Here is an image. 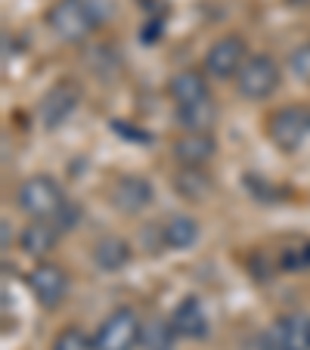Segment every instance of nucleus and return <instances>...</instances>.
<instances>
[{
  "label": "nucleus",
  "instance_id": "18",
  "mask_svg": "<svg viewBox=\"0 0 310 350\" xmlns=\"http://www.w3.org/2000/svg\"><path fill=\"white\" fill-rule=\"evenodd\" d=\"M174 341H177V329H174L171 319L155 317L143 323V338H140L143 350H174Z\"/></svg>",
  "mask_w": 310,
  "mask_h": 350
},
{
  "label": "nucleus",
  "instance_id": "4",
  "mask_svg": "<svg viewBox=\"0 0 310 350\" xmlns=\"http://www.w3.org/2000/svg\"><path fill=\"white\" fill-rule=\"evenodd\" d=\"M140 338H143V323H140L137 310L118 307L99 323L93 344L96 350H137Z\"/></svg>",
  "mask_w": 310,
  "mask_h": 350
},
{
  "label": "nucleus",
  "instance_id": "14",
  "mask_svg": "<svg viewBox=\"0 0 310 350\" xmlns=\"http://www.w3.org/2000/svg\"><path fill=\"white\" fill-rule=\"evenodd\" d=\"M162 242L171 248V252H186L198 242V220L186 217V214H171L162 226Z\"/></svg>",
  "mask_w": 310,
  "mask_h": 350
},
{
  "label": "nucleus",
  "instance_id": "16",
  "mask_svg": "<svg viewBox=\"0 0 310 350\" xmlns=\"http://www.w3.org/2000/svg\"><path fill=\"white\" fill-rule=\"evenodd\" d=\"M60 226H50L47 220H34V224L25 226V232H22V252L25 254H34V258H40V254H50L56 248V239H60Z\"/></svg>",
  "mask_w": 310,
  "mask_h": 350
},
{
  "label": "nucleus",
  "instance_id": "7",
  "mask_svg": "<svg viewBox=\"0 0 310 350\" xmlns=\"http://www.w3.org/2000/svg\"><path fill=\"white\" fill-rule=\"evenodd\" d=\"M310 133V112L301 106H285L279 112H273L270 118V137L283 152H295L304 143V137Z\"/></svg>",
  "mask_w": 310,
  "mask_h": 350
},
{
  "label": "nucleus",
  "instance_id": "20",
  "mask_svg": "<svg viewBox=\"0 0 310 350\" xmlns=\"http://www.w3.org/2000/svg\"><path fill=\"white\" fill-rule=\"evenodd\" d=\"M279 264H283V270H307L310 267V242H298V245H285L283 254H279Z\"/></svg>",
  "mask_w": 310,
  "mask_h": 350
},
{
  "label": "nucleus",
  "instance_id": "8",
  "mask_svg": "<svg viewBox=\"0 0 310 350\" xmlns=\"http://www.w3.org/2000/svg\"><path fill=\"white\" fill-rule=\"evenodd\" d=\"M28 285H31L38 304L47 307V310L60 307L68 295V276L60 264H38L28 276Z\"/></svg>",
  "mask_w": 310,
  "mask_h": 350
},
{
  "label": "nucleus",
  "instance_id": "3",
  "mask_svg": "<svg viewBox=\"0 0 310 350\" xmlns=\"http://www.w3.org/2000/svg\"><path fill=\"white\" fill-rule=\"evenodd\" d=\"M279 81H283V68L273 59L270 53H257L251 59H245L242 72L236 75V90L242 93L245 99L257 103V99H267L276 93Z\"/></svg>",
  "mask_w": 310,
  "mask_h": 350
},
{
  "label": "nucleus",
  "instance_id": "17",
  "mask_svg": "<svg viewBox=\"0 0 310 350\" xmlns=\"http://www.w3.org/2000/svg\"><path fill=\"white\" fill-rule=\"evenodd\" d=\"M168 90H171V99L177 103V106H186V103H196V99L211 96V93H208V81H205V75H198V72L174 75L171 84H168Z\"/></svg>",
  "mask_w": 310,
  "mask_h": 350
},
{
  "label": "nucleus",
  "instance_id": "22",
  "mask_svg": "<svg viewBox=\"0 0 310 350\" xmlns=\"http://www.w3.org/2000/svg\"><path fill=\"white\" fill-rule=\"evenodd\" d=\"M289 68L298 81H307L310 84V46H298L289 59Z\"/></svg>",
  "mask_w": 310,
  "mask_h": 350
},
{
  "label": "nucleus",
  "instance_id": "15",
  "mask_svg": "<svg viewBox=\"0 0 310 350\" xmlns=\"http://www.w3.org/2000/svg\"><path fill=\"white\" fill-rule=\"evenodd\" d=\"M131 245L125 242V239L118 236H106V239H99L96 248H93V260H96L99 270H106V273H118L125 270L127 264H131Z\"/></svg>",
  "mask_w": 310,
  "mask_h": 350
},
{
  "label": "nucleus",
  "instance_id": "6",
  "mask_svg": "<svg viewBox=\"0 0 310 350\" xmlns=\"http://www.w3.org/2000/svg\"><path fill=\"white\" fill-rule=\"evenodd\" d=\"M245 59H248L245 40L236 38V34H224V38H218L208 46V53H205V72L218 81H230L242 72Z\"/></svg>",
  "mask_w": 310,
  "mask_h": 350
},
{
  "label": "nucleus",
  "instance_id": "21",
  "mask_svg": "<svg viewBox=\"0 0 310 350\" xmlns=\"http://www.w3.org/2000/svg\"><path fill=\"white\" fill-rule=\"evenodd\" d=\"M53 350H96V344L81 329H62L53 341Z\"/></svg>",
  "mask_w": 310,
  "mask_h": 350
},
{
  "label": "nucleus",
  "instance_id": "10",
  "mask_svg": "<svg viewBox=\"0 0 310 350\" xmlns=\"http://www.w3.org/2000/svg\"><path fill=\"white\" fill-rule=\"evenodd\" d=\"M152 198H155L152 183L146 177H140V174H125L112 186V205L121 214H143L152 205Z\"/></svg>",
  "mask_w": 310,
  "mask_h": 350
},
{
  "label": "nucleus",
  "instance_id": "2",
  "mask_svg": "<svg viewBox=\"0 0 310 350\" xmlns=\"http://www.w3.org/2000/svg\"><path fill=\"white\" fill-rule=\"evenodd\" d=\"M16 202H19V208L31 220H50V217H56V214L66 208L68 198L62 196V186L56 183L53 177L38 174V177H28L25 183L19 186Z\"/></svg>",
  "mask_w": 310,
  "mask_h": 350
},
{
  "label": "nucleus",
  "instance_id": "13",
  "mask_svg": "<svg viewBox=\"0 0 310 350\" xmlns=\"http://www.w3.org/2000/svg\"><path fill=\"white\" fill-rule=\"evenodd\" d=\"M214 121H218V103L211 96L196 99V103H186L177 106V124L186 133H211Z\"/></svg>",
  "mask_w": 310,
  "mask_h": 350
},
{
  "label": "nucleus",
  "instance_id": "1",
  "mask_svg": "<svg viewBox=\"0 0 310 350\" xmlns=\"http://www.w3.org/2000/svg\"><path fill=\"white\" fill-rule=\"evenodd\" d=\"M112 16V3L109 0H60L50 13H47V25L66 44H78L90 31H96L103 22Z\"/></svg>",
  "mask_w": 310,
  "mask_h": 350
},
{
  "label": "nucleus",
  "instance_id": "9",
  "mask_svg": "<svg viewBox=\"0 0 310 350\" xmlns=\"http://www.w3.org/2000/svg\"><path fill=\"white\" fill-rule=\"evenodd\" d=\"M78 87L75 84H56L53 90L47 93L44 99H40V124L47 127V131H56V127H62L68 118H72V112L78 109Z\"/></svg>",
  "mask_w": 310,
  "mask_h": 350
},
{
  "label": "nucleus",
  "instance_id": "23",
  "mask_svg": "<svg viewBox=\"0 0 310 350\" xmlns=\"http://www.w3.org/2000/svg\"><path fill=\"white\" fill-rule=\"evenodd\" d=\"M3 248H10V220H3Z\"/></svg>",
  "mask_w": 310,
  "mask_h": 350
},
{
  "label": "nucleus",
  "instance_id": "19",
  "mask_svg": "<svg viewBox=\"0 0 310 350\" xmlns=\"http://www.w3.org/2000/svg\"><path fill=\"white\" fill-rule=\"evenodd\" d=\"M211 189V180L205 177L198 167H183V174H177V192L186 196L190 202H202Z\"/></svg>",
  "mask_w": 310,
  "mask_h": 350
},
{
  "label": "nucleus",
  "instance_id": "12",
  "mask_svg": "<svg viewBox=\"0 0 310 350\" xmlns=\"http://www.w3.org/2000/svg\"><path fill=\"white\" fill-rule=\"evenodd\" d=\"M218 146H214V137L211 133H186L174 143V155L183 167H202L214 159Z\"/></svg>",
  "mask_w": 310,
  "mask_h": 350
},
{
  "label": "nucleus",
  "instance_id": "11",
  "mask_svg": "<svg viewBox=\"0 0 310 350\" xmlns=\"http://www.w3.org/2000/svg\"><path fill=\"white\" fill-rule=\"evenodd\" d=\"M171 323L177 329L180 338H205L208 329H211V319H208V310L198 297H183L171 313Z\"/></svg>",
  "mask_w": 310,
  "mask_h": 350
},
{
  "label": "nucleus",
  "instance_id": "5",
  "mask_svg": "<svg viewBox=\"0 0 310 350\" xmlns=\"http://www.w3.org/2000/svg\"><path fill=\"white\" fill-rule=\"evenodd\" d=\"M264 350H310V317L307 313H285L267 325L261 338Z\"/></svg>",
  "mask_w": 310,
  "mask_h": 350
}]
</instances>
